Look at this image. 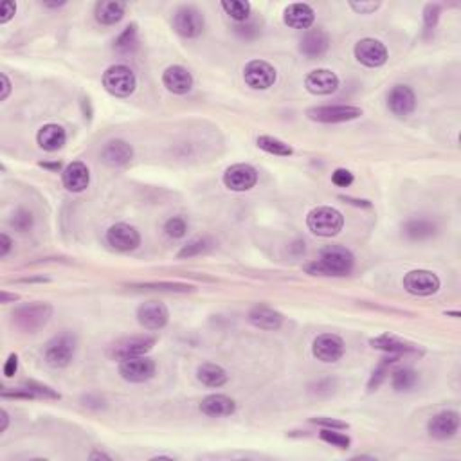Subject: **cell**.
Returning a JSON list of instances; mask_svg holds the SVG:
<instances>
[{
    "mask_svg": "<svg viewBox=\"0 0 461 461\" xmlns=\"http://www.w3.org/2000/svg\"><path fill=\"white\" fill-rule=\"evenodd\" d=\"M355 258L350 250L341 245H332L321 253L319 260L304 267L312 276H346L354 269Z\"/></svg>",
    "mask_w": 461,
    "mask_h": 461,
    "instance_id": "obj_1",
    "label": "cell"
},
{
    "mask_svg": "<svg viewBox=\"0 0 461 461\" xmlns=\"http://www.w3.org/2000/svg\"><path fill=\"white\" fill-rule=\"evenodd\" d=\"M307 226L314 235L332 238V236H337L344 227V216L337 209L321 206V208H315L308 213Z\"/></svg>",
    "mask_w": 461,
    "mask_h": 461,
    "instance_id": "obj_2",
    "label": "cell"
},
{
    "mask_svg": "<svg viewBox=\"0 0 461 461\" xmlns=\"http://www.w3.org/2000/svg\"><path fill=\"white\" fill-rule=\"evenodd\" d=\"M53 315V307L47 303H33L20 307L13 312V324L22 332H33L40 330L42 327H46L47 321Z\"/></svg>",
    "mask_w": 461,
    "mask_h": 461,
    "instance_id": "obj_3",
    "label": "cell"
},
{
    "mask_svg": "<svg viewBox=\"0 0 461 461\" xmlns=\"http://www.w3.org/2000/svg\"><path fill=\"white\" fill-rule=\"evenodd\" d=\"M155 337L150 335H130V337H123L120 341L112 342L108 348V357L114 361H124V359L132 357H142L148 351L154 350Z\"/></svg>",
    "mask_w": 461,
    "mask_h": 461,
    "instance_id": "obj_4",
    "label": "cell"
},
{
    "mask_svg": "<svg viewBox=\"0 0 461 461\" xmlns=\"http://www.w3.org/2000/svg\"><path fill=\"white\" fill-rule=\"evenodd\" d=\"M103 87L115 97H128L135 92L137 78L127 65H112L103 74Z\"/></svg>",
    "mask_w": 461,
    "mask_h": 461,
    "instance_id": "obj_5",
    "label": "cell"
},
{
    "mask_svg": "<svg viewBox=\"0 0 461 461\" xmlns=\"http://www.w3.org/2000/svg\"><path fill=\"white\" fill-rule=\"evenodd\" d=\"M74 351H76V339L69 334H62L47 342L43 357L53 368H65L73 361Z\"/></svg>",
    "mask_w": 461,
    "mask_h": 461,
    "instance_id": "obj_6",
    "label": "cell"
},
{
    "mask_svg": "<svg viewBox=\"0 0 461 461\" xmlns=\"http://www.w3.org/2000/svg\"><path fill=\"white\" fill-rule=\"evenodd\" d=\"M308 120L317 123H344L361 117L362 110L351 105H327V107H314L307 110Z\"/></svg>",
    "mask_w": 461,
    "mask_h": 461,
    "instance_id": "obj_7",
    "label": "cell"
},
{
    "mask_svg": "<svg viewBox=\"0 0 461 461\" xmlns=\"http://www.w3.org/2000/svg\"><path fill=\"white\" fill-rule=\"evenodd\" d=\"M277 73L269 62L263 60H253L243 69V80L254 90H267L276 83Z\"/></svg>",
    "mask_w": 461,
    "mask_h": 461,
    "instance_id": "obj_8",
    "label": "cell"
},
{
    "mask_svg": "<svg viewBox=\"0 0 461 461\" xmlns=\"http://www.w3.org/2000/svg\"><path fill=\"white\" fill-rule=\"evenodd\" d=\"M403 288L413 296H433L440 290V277L430 270H411L403 276Z\"/></svg>",
    "mask_w": 461,
    "mask_h": 461,
    "instance_id": "obj_9",
    "label": "cell"
},
{
    "mask_svg": "<svg viewBox=\"0 0 461 461\" xmlns=\"http://www.w3.org/2000/svg\"><path fill=\"white\" fill-rule=\"evenodd\" d=\"M357 62L362 65L375 69V67H382L388 62V49L381 40L375 38H362L359 40L357 46L354 49Z\"/></svg>",
    "mask_w": 461,
    "mask_h": 461,
    "instance_id": "obj_10",
    "label": "cell"
},
{
    "mask_svg": "<svg viewBox=\"0 0 461 461\" xmlns=\"http://www.w3.org/2000/svg\"><path fill=\"white\" fill-rule=\"evenodd\" d=\"M120 375L127 382L141 384V382L150 381L155 375V362L148 359L147 355L124 359V361L120 362Z\"/></svg>",
    "mask_w": 461,
    "mask_h": 461,
    "instance_id": "obj_11",
    "label": "cell"
},
{
    "mask_svg": "<svg viewBox=\"0 0 461 461\" xmlns=\"http://www.w3.org/2000/svg\"><path fill=\"white\" fill-rule=\"evenodd\" d=\"M173 29L184 38H196L204 31V16L198 9L186 6L173 15Z\"/></svg>",
    "mask_w": 461,
    "mask_h": 461,
    "instance_id": "obj_12",
    "label": "cell"
},
{
    "mask_svg": "<svg viewBox=\"0 0 461 461\" xmlns=\"http://www.w3.org/2000/svg\"><path fill=\"white\" fill-rule=\"evenodd\" d=\"M258 182V171L250 164H235L223 173V184L231 191H249Z\"/></svg>",
    "mask_w": 461,
    "mask_h": 461,
    "instance_id": "obj_13",
    "label": "cell"
},
{
    "mask_svg": "<svg viewBox=\"0 0 461 461\" xmlns=\"http://www.w3.org/2000/svg\"><path fill=\"white\" fill-rule=\"evenodd\" d=\"M312 354L321 362H337L344 355V341L335 334H323L314 341Z\"/></svg>",
    "mask_w": 461,
    "mask_h": 461,
    "instance_id": "obj_14",
    "label": "cell"
},
{
    "mask_svg": "<svg viewBox=\"0 0 461 461\" xmlns=\"http://www.w3.org/2000/svg\"><path fill=\"white\" fill-rule=\"evenodd\" d=\"M137 321L147 330H161V328H164L168 324L169 312L166 308V304L159 303V301H148V303L139 307Z\"/></svg>",
    "mask_w": 461,
    "mask_h": 461,
    "instance_id": "obj_15",
    "label": "cell"
},
{
    "mask_svg": "<svg viewBox=\"0 0 461 461\" xmlns=\"http://www.w3.org/2000/svg\"><path fill=\"white\" fill-rule=\"evenodd\" d=\"M107 242L108 245L114 247L115 250L121 253H128V250L137 249L141 243V236L137 231L128 223H115L107 231Z\"/></svg>",
    "mask_w": 461,
    "mask_h": 461,
    "instance_id": "obj_16",
    "label": "cell"
},
{
    "mask_svg": "<svg viewBox=\"0 0 461 461\" xmlns=\"http://www.w3.org/2000/svg\"><path fill=\"white\" fill-rule=\"evenodd\" d=\"M388 107L398 117H408L416 108V96L408 85H395L388 94Z\"/></svg>",
    "mask_w": 461,
    "mask_h": 461,
    "instance_id": "obj_17",
    "label": "cell"
},
{
    "mask_svg": "<svg viewBox=\"0 0 461 461\" xmlns=\"http://www.w3.org/2000/svg\"><path fill=\"white\" fill-rule=\"evenodd\" d=\"M304 87H307L308 92L315 94V96H328L339 89V78L337 74L328 69L312 70L304 80Z\"/></svg>",
    "mask_w": 461,
    "mask_h": 461,
    "instance_id": "obj_18",
    "label": "cell"
},
{
    "mask_svg": "<svg viewBox=\"0 0 461 461\" xmlns=\"http://www.w3.org/2000/svg\"><path fill=\"white\" fill-rule=\"evenodd\" d=\"M429 435L436 440L452 438L460 429V415L456 411H442L430 418Z\"/></svg>",
    "mask_w": 461,
    "mask_h": 461,
    "instance_id": "obj_19",
    "label": "cell"
},
{
    "mask_svg": "<svg viewBox=\"0 0 461 461\" xmlns=\"http://www.w3.org/2000/svg\"><path fill=\"white\" fill-rule=\"evenodd\" d=\"M101 159L110 168H121L134 159V148L127 141L114 139V141L105 144V148L101 150Z\"/></svg>",
    "mask_w": 461,
    "mask_h": 461,
    "instance_id": "obj_20",
    "label": "cell"
},
{
    "mask_svg": "<svg viewBox=\"0 0 461 461\" xmlns=\"http://www.w3.org/2000/svg\"><path fill=\"white\" fill-rule=\"evenodd\" d=\"M162 83H164V87L169 92L182 96V94H188L191 90L193 78L184 67L171 65L162 74Z\"/></svg>",
    "mask_w": 461,
    "mask_h": 461,
    "instance_id": "obj_21",
    "label": "cell"
},
{
    "mask_svg": "<svg viewBox=\"0 0 461 461\" xmlns=\"http://www.w3.org/2000/svg\"><path fill=\"white\" fill-rule=\"evenodd\" d=\"M315 13L312 6L303 4V2H296L285 8L283 11V22L292 29H310L314 26Z\"/></svg>",
    "mask_w": 461,
    "mask_h": 461,
    "instance_id": "obj_22",
    "label": "cell"
},
{
    "mask_svg": "<svg viewBox=\"0 0 461 461\" xmlns=\"http://www.w3.org/2000/svg\"><path fill=\"white\" fill-rule=\"evenodd\" d=\"M330 47V36L323 29H308L300 42V51L307 58H319Z\"/></svg>",
    "mask_w": 461,
    "mask_h": 461,
    "instance_id": "obj_23",
    "label": "cell"
},
{
    "mask_svg": "<svg viewBox=\"0 0 461 461\" xmlns=\"http://www.w3.org/2000/svg\"><path fill=\"white\" fill-rule=\"evenodd\" d=\"M62 179H63V186H65L69 191L80 193L83 191V189H87V186H89L90 171L89 168H87V164L76 161V162H70V164L63 169Z\"/></svg>",
    "mask_w": 461,
    "mask_h": 461,
    "instance_id": "obj_24",
    "label": "cell"
},
{
    "mask_svg": "<svg viewBox=\"0 0 461 461\" xmlns=\"http://www.w3.org/2000/svg\"><path fill=\"white\" fill-rule=\"evenodd\" d=\"M200 411L211 418H220V416H231L236 411L235 400L226 395H209L200 402Z\"/></svg>",
    "mask_w": 461,
    "mask_h": 461,
    "instance_id": "obj_25",
    "label": "cell"
},
{
    "mask_svg": "<svg viewBox=\"0 0 461 461\" xmlns=\"http://www.w3.org/2000/svg\"><path fill=\"white\" fill-rule=\"evenodd\" d=\"M36 141H38V147L42 148V150L58 152L65 144L67 134L60 124L49 123L40 128L38 135H36Z\"/></svg>",
    "mask_w": 461,
    "mask_h": 461,
    "instance_id": "obj_26",
    "label": "cell"
},
{
    "mask_svg": "<svg viewBox=\"0 0 461 461\" xmlns=\"http://www.w3.org/2000/svg\"><path fill=\"white\" fill-rule=\"evenodd\" d=\"M369 344L377 350L386 351V354H395V355H408V354H418V348L411 342H406L398 337L393 335H381L369 341Z\"/></svg>",
    "mask_w": 461,
    "mask_h": 461,
    "instance_id": "obj_27",
    "label": "cell"
},
{
    "mask_svg": "<svg viewBox=\"0 0 461 461\" xmlns=\"http://www.w3.org/2000/svg\"><path fill=\"white\" fill-rule=\"evenodd\" d=\"M249 321L262 330H277L283 323V315L269 307H254L249 312Z\"/></svg>",
    "mask_w": 461,
    "mask_h": 461,
    "instance_id": "obj_28",
    "label": "cell"
},
{
    "mask_svg": "<svg viewBox=\"0 0 461 461\" xmlns=\"http://www.w3.org/2000/svg\"><path fill=\"white\" fill-rule=\"evenodd\" d=\"M127 11V4L120 0H103L96 6V20L105 26H114L120 22Z\"/></svg>",
    "mask_w": 461,
    "mask_h": 461,
    "instance_id": "obj_29",
    "label": "cell"
},
{
    "mask_svg": "<svg viewBox=\"0 0 461 461\" xmlns=\"http://www.w3.org/2000/svg\"><path fill=\"white\" fill-rule=\"evenodd\" d=\"M196 377L208 388H222L227 382L226 369L220 368L218 364H202L196 369Z\"/></svg>",
    "mask_w": 461,
    "mask_h": 461,
    "instance_id": "obj_30",
    "label": "cell"
},
{
    "mask_svg": "<svg viewBox=\"0 0 461 461\" xmlns=\"http://www.w3.org/2000/svg\"><path fill=\"white\" fill-rule=\"evenodd\" d=\"M403 233L411 240H425L436 233V223L427 218H411L403 226Z\"/></svg>",
    "mask_w": 461,
    "mask_h": 461,
    "instance_id": "obj_31",
    "label": "cell"
},
{
    "mask_svg": "<svg viewBox=\"0 0 461 461\" xmlns=\"http://www.w3.org/2000/svg\"><path fill=\"white\" fill-rule=\"evenodd\" d=\"M258 148H262L263 152L272 155H280V157H288V155H292L294 150L290 144L283 142L281 139L272 137V135H260L256 141Z\"/></svg>",
    "mask_w": 461,
    "mask_h": 461,
    "instance_id": "obj_32",
    "label": "cell"
},
{
    "mask_svg": "<svg viewBox=\"0 0 461 461\" xmlns=\"http://www.w3.org/2000/svg\"><path fill=\"white\" fill-rule=\"evenodd\" d=\"M222 8L236 22H245L250 15V4L243 0H223Z\"/></svg>",
    "mask_w": 461,
    "mask_h": 461,
    "instance_id": "obj_33",
    "label": "cell"
},
{
    "mask_svg": "<svg viewBox=\"0 0 461 461\" xmlns=\"http://www.w3.org/2000/svg\"><path fill=\"white\" fill-rule=\"evenodd\" d=\"M416 382H418V375L413 369H398L391 377V384L396 391H409L415 388Z\"/></svg>",
    "mask_w": 461,
    "mask_h": 461,
    "instance_id": "obj_34",
    "label": "cell"
},
{
    "mask_svg": "<svg viewBox=\"0 0 461 461\" xmlns=\"http://www.w3.org/2000/svg\"><path fill=\"white\" fill-rule=\"evenodd\" d=\"M115 49L120 53H132L137 47V26L132 23L120 35V38L115 40Z\"/></svg>",
    "mask_w": 461,
    "mask_h": 461,
    "instance_id": "obj_35",
    "label": "cell"
},
{
    "mask_svg": "<svg viewBox=\"0 0 461 461\" xmlns=\"http://www.w3.org/2000/svg\"><path fill=\"white\" fill-rule=\"evenodd\" d=\"M319 438L323 442L330 443L332 447H337V449H348L351 443L350 438L342 435V433H337V429H327V427H323V430L319 433Z\"/></svg>",
    "mask_w": 461,
    "mask_h": 461,
    "instance_id": "obj_36",
    "label": "cell"
},
{
    "mask_svg": "<svg viewBox=\"0 0 461 461\" xmlns=\"http://www.w3.org/2000/svg\"><path fill=\"white\" fill-rule=\"evenodd\" d=\"M134 288H147V290H166V292H189L193 287L184 283H139L132 285Z\"/></svg>",
    "mask_w": 461,
    "mask_h": 461,
    "instance_id": "obj_37",
    "label": "cell"
},
{
    "mask_svg": "<svg viewBox=\"0 0 461 461\" xmlns=\"http://www.w3.org/2000/svg\"><path fill=\"white\" fill-rule=\"evenodd\" d=\"M164 231L166 235L171 236V238H182V236L186 235V231H188V223H186V220L181 218V216H173V218H169L168 222H166Z\"/></svg>",
    "mask_w": 461,
    "mask_h": 461,
    "instance_id": "obj_38",
    "label": "cell"
},
{
    "mask_svg": "<svg viewBox=\"0 0 461 461\" xmlns=\"http://www.w3.org/2000/svg\"><path fill=\"white\" fill-rule=\"evenodd\" d=\"M23 388L27 389V391L31 393L33 398H53V400H60V395H58L56 391H53L51 388H47V386H42V384H36V382H26V386Z\"/></svg>",
    "mask_w": 461,
    "mask_h": 461,
    "instance_id": "obj_39",
    "label": "cell"
},
{
    "mask_svg": "<svg viewBox=\"0 0 461 461\" xmlns=\"http://www.w3.org/2000/svg\"><path fill=\"white\" fill-rule=\"evenodd\" d=\"M11 226L15 227L16 231H20V233H26V231H29L33 227V215L29 211H26V209H18V211L13 215Z\"/></svg>",
    "mask_w": 461,
    "mask_h": 461,
    "instance_id": "obj_40",
    "label": "cell"
},
{
    "mask_svg": "<svg viewBox=\"0 0 461 461\" xmlns=\"http://www.w3.org/2000/svg\"><path fill=\"white\" fill-rule=\"evenodd\" d=\"M209 249V242L208 240H193V242H189L188 245H184L181 249V253H179V258H191V256H196V254L204 253V250Z\"/></svg>",
    "mask_w": 461,
    "mask_h": 461,
    "instance_id": "obj_41",
    "label": "cell"
},
{
    "mask_svg": "<svg viewBox=\"0 0 461 461\" xmlns=\"http://www.w3.org/2000/svg\"><path fill=\"white\" fill-rule=\"evenodd\" d=\"M332 182H334L335 186H339V188H348V186L354 182V173L344 168L335 169V171L332 173Z\"/></svg>",
    "mask_w": 461,
    "mask_h": 461,
    "instance_id": "obj_42",
    "label": "cell"
},
{
    "mask_svg": "<svg viewBox=\"0 0 461 461\" xmlns=\"http://www.w3.org/2000/svg\"><path fill=\"white\" fill-rule=\"evenodd\" d=\"M440 18V6L438 4H427L425 11H423V20H425L427 29H435Z\"/></svg>",
    "mask_w": 461,
    "mask_h": 461,
    "instance_id": "obj_43",
    "label": "cell"
},
{
    "mask_svg": "<svg viewBox=\"0 0 461 461\" xmlns=\"http://www.w3.org/2000/svg\"><path fill=\"white\" fill-rule=\"evenodd\" d=\"M391 362H395V359H386V362H382V364L378 366L375 371H373V377H371V381H369V389H377L378 386H381V382L384 381V377H386V373H388L386 366L391 364Z\"/></svg>",
    "mask_w": 461,
    "mask_h": 461,
    "instance_id": "obj_44",
    "label": "cell"
},
{
    "mask_svg": "<svg viewBox=\"0 0 461 461\" xmlns=\"http://www.w3.org/2000/svg\"><path fill=\"white\" fill-rule=\"evenodd\" d=\"M350 8L354 9L355 13H361V15H369V13H375L378 8H381V2H357V0H351Z\"/></svg>",
    "mask_w": 461,
    "mask_h": 461,
    "instance_id": "obj_45",
    "label": "cell"
},
{
    "mask_svg": "<svg viewBox=\"0 0 461 461\" xmlns=\"http://www.w3.org/2000/svg\"><path fill=\"white\" fill-rule=\"evenodd\" d=\"M16 13V4L11 2V0H4L2 6H0V23H8L9 20L15 16Z\"/></svg>",
    "mask_w": 461,
    "mask_h": 461,
    "instance_id": "obj_46",
    "label": "cell"
},
{
    "mask_svg": "<svg viewBox=\"0 0 461 461\" xmlns=\"http://www.w3.org/2000/svg\"><path fill=\"white\" fill-rule=\"evenodd\" d=\"M312 422L317 423V425L321 427H327V429H337V430L348 429V423L334 418H312Z\"/></svg>",
    "mask_w": 461,
    "mask_h": 461,
    "instance_id": "obj_47",
    "label": "cell"
},
{
    "mask_svg": "<svg viewBox=\"0 0 461 461\" xmlns=\"http://www.w3.org/2000/svg\"><path fill=\"white\" fill-rule=\"evenodd\" d=\"M16 369H18V357H16L15 354H11L8 357V361H6V364H4V375L8 378L15 377Z\"/></svg>",
    "mask_w": 461,
    "mask_h": 461,
    "instance_id": "obj_48",
    "label": "cell"
},
{
    "mask_svg": "<svg viewBox=\"0 0 461 461\" xmlns=\"http://www.w3.org/2000/svg\"><path fill=\"white\" fill-rule=\"evenodd\" d=\"M11 245H13L11 238H9L6 233H2V235H0V258L8 256V253L11 250Z\"/></svg>",
    "mask_w": 461,
    "mask_h": 461,
    "instance_id": "obj_49",
    "label": "cell"
},
{
    "mask_svg": "<svg viewBox=\"0 0 461 461\" xmlns=\"http://www.w3.org/2000/svg\"><path fill=\"white\" fill-rule=\"evenodd\" d=\"M0 81H2V92H0V100L4 101L6 97L9 96V92H11V83H9V80L6 74H0Z\"/></svg>",
    "mask_w": 461,
    "mask_h": 461,
    "instance_id": "obj_50",
    "label": "cell"
},
{
    "mask_svg": "<svg viewBox=\"0 0 461 461\" xmlns=\"http://www.w3.org/2000/svg\"><path fill=\"white\" fill-rule=\"evenodd\" d=\"M0 420H2V425H0V433H4V430L8 429V425H9V416H8V413L4 411V409L0 411Z\"/></svg>",
    "mask_w": 461,
    "mask_h": 461,
    "instance_id": "obj_51",
    "label": "cell"
},
{
    "mask_svg": "<svg viewBox=\"0 0 461 461\" xmlns=\"http://www.w3.org/2000/svg\"><path fill=\"white\" fill-rule=\"evenodd\" d=\"M18 300V296L16 294H8L6 290H2V296H0V303H9V301H16Z\"/></svg>",
    "mask_w": 461,
    "mask_h": 461,
    "instance_id": "obj_52",
    "label": "cell"
},
{
    "mask_svg": "<svg viewBox=\"0 0 461 461\" xmlns=\"http://www.w3.org/2000/svg\"><path fill=\"white\" fill-rule=\"evenodd\" d=\"M90 460H107V461H110L112 457L108 456V454H103V452H92L90 454Z\"/></svg>",
    "mask_w": 461,
    "mask_h": 461,
    "instance_id": "obj_53",
    "label": "cell"
},
{
    "mask_svg": "<svg viewBox=\"0 0 461 461\" xmlns=\"http://www.w3.org/2000/svg\"><path fill=\"white\" fill-rule=\"evenodd\" d=\"M46 8H60V6H65V2H43Z\"/></svg>",
    "mask_w": 461,
    "mask_h": 461,
    "instance_id": "obj_54",
    "label": "cell"
}]
</instances>
